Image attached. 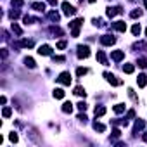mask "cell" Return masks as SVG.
Masks as SVG:
<instances>
[{"instance_id":"1","label":"cell","mask_w":147,"mask_h":147,"mask_svg":"<svg viewBox=\"0 0 147 147\" xmlns=\"http://www.w3.org/2000/svg\"><path fill=\"white\" fill-rule=\"evenodd\" d=\"M83 24V19L80 17V19H74V21H71L69 23V28H71V35L73 36H78L80 35V26Z\"/></svg>"},{"instance_id":"2","label":"cell","mask_w":147,"mask_h":147,"mask_svg":"<svg viewBox=\"0 0 147 147\" xmlns=\"http://www.w3.org/2000/svg\"><path fill=\"white\" fill-rule=\"evenodd\" d=\"M78 57L80 59H87L88 55H90V49L87 47V45H78Z\"/></svg>"},{"instance_id":"3","label":"cell","mask_w":147,"mask_h":147,"mask_svg":"<svg viewBox=\"0 0 147 147\" xmlns=\"http://www.w3.org/2000/svg\"><path fill=\"white\" fill-rule=\"evenodd\" d=\"M62 12H64L66 16H74L76 14V9L69 2H62Z\"/></svg>"},{"instance_id":"4","label":"cell","mask_w":147,"mask_h":147,"mask_svg":"<svg viewBox=\"0 0 147 147\" xmlns=\"http://www.w3.org/2000/svg\"><path fill=\"white\" fill-rule=\"evenodd\" d=\"M57 81H59V83H62V85H69V83H71V74H69L68 71L61 73V74H59V78H57Z\"/></svg>"},{"instance_id":"5","label":"cell","mask_w":147,"mask_h":147,"mask_svg":"<svg viewBox=\"0 0 147 147\" xmlns=\"http://www.w3.org/2000/svg\"><path fill=\"white\" fill-rule=\"evenodd\" d=\"M114 42H116V38L111 36V35H104V36H100V44H102V45H114Z\"/></svg>"},{"instance_id":"6","label":"cell","mask_w":147,"mask_h":147,"mask_svg":"<svg viewBox=\"0 0 147 147\" xmlns=\"http://www.w3.org/2000/svg\"><path fill=\"white\" fill-rule=\"evenodd\" d=\"M104 78H106V80L111 83V85H114V87L121 83V81H119V80H116V76H114V74H111V73H104Z\"/></svg>"},{"instance_id":"7","label":"cell","mask_w":147,"mask_h":147,"mask_svg":"<svg viewBox=\"0 0 147 147\" xmlns=\"http://www.w3.org/2000/svg\"><path fill=\"white\" fill-rule=\"evenodd\" d=\"M144 128H145V121H144V119H137V121H135V127H133V133L137 135V133H138L140 130H144Z\"/></svg>"},{"instance_id":"8","label":"cell","mask_w":147,"mask_h":147,"mask_svg":"<svg viewBox=\"0 0 147 147\" xmlns=\"http://www.w3.org/2000/svg\"><path fill=\"white\" fill-rule=\"evenodd\" d=\"M121 12H123V9H121V7H109V9L106 11L107 17H114L116 14H121Z\"/></svg>"},{"instance_id":"9","label":"cell","mask_w":147,"mask_h":147,"mask_svg":"<svg viewBox=\"0 0 147 147\" xmlns=\"http://www.w3.org/2000/svg\"><path fill=\"white\" fill-rule=\"evenodd\" d=\"M113 26H114V30H118V31H121V33L127 31V24H125V21H116Z\"/></svg>"},{"instance_id":"10","label":"cell","mask_w":147,"mask_h":147,"mask_svg":"<svg viewBox=\"0 0 147 147\" xmlns=\"http://www.w3.org/2000/svg\"><path fill=\"white\" fill-rule=\"evenodd\" d=\"M38 54H40V55H50V54H52V49H50L49 45H42V47L38 49Z\"/></svg>"},{"instance_id":"11","label":"cell","mask_w":147,"mask_h":147,"mask_svg":"<svg viewBox=\"0 0 147 147\" xmlns=\"http://www.w3.org/2000/svg\"><path fill=\"white\" fill-rule=\"evenodd\" d=\"M111 57H113V61H116V62H119L123 57H125V52L123 50H114L113 54H111Z\"/></svg>"},{"instance_id":"12","label":"cell","mask_w":147,"mask_h":147,"mask_svg":"<svg viewBox=\"0 0 147 147\" xmlns=\"http://www.w3.org/2000/svg\"><path fill=\"white\" fill-rule=\"evenodd\" d=\"M97 61L100 62V64H104V66L107 64V59H106V54H104L102 50H99V52H97Z\"/></svg>"},{"instance_id":"13","label":"cell","mask_w":147,"mask_h":147,"mask_svg":"<svg viewBox=\"0 0 147 147\" xmlns=\"http://www.w3.org/2000/svg\"><path fill=\"white\" fill-rule=\"evenodd\" d=\"M137 83H138V87H145L147 85V76L145 74H138V78H137Z\"/></svg>"},{"instance_id":"14","label":"cell","mask_w":147,"mask_h":147,"mask_svg":"<svg viewBox=\"0 0 147 147\" xmlns=\"http://www.w3.org/2000/svg\"><path fill=\"white\" fill-rule=\"evenodd\" d=\"M73 111V104L71 102H64L62 104V113H71Z\"/></svg>"},{"instance_id":"15","label":"cell","mask_w":147,"mask_h":147,"mask_svg":"<svg viewBox=\"0 0 147 147\" xmlns=\"http://www.w3.org/2000/svg\"><path fill=\"white\" fill-rule=\"evenodd\" d=\"M123 71L127 73V74H132V73L135 71V66H133V64H125V66H123Z\"/></svg>"},{"instance_id":"16","label":"cell","mask_w":147,"mask_h":147,"mask_svg":"<svg viewBox=\"0 0 147 147\" xmlns=\"http://www.w3.org/2000/svg\"><path fill=\"white\" fill-rule=\"evenodd\" d=\"M24 64H26L28 68H31V69H33V68H36V64H35V61H33L31 57H24Z\"/></svg>"},{"instance_id":"17","label":"cell","mask_w":147,"mask_h":147,"mask_svg":"<svg viewBox=\"0 0 147 147\" xmlns=\"http://www.w3.org/2000/svg\"><path fill=\"white\" fill-rule=\"evenodd\" d=\"M31 7H33L35 11H45V4H44V2H42V4H40V2H35V4H31Z\"/></svg>"},{"instance_id":"18","label":"cell","mask_w":147,"mask_h":147,"mask_svg":"<svg viewBox=\"0 0 147 147\" xmlns=\"http://www.w3.org/2000/svg\"><path fill=\"white\" fill-rule=\"evenodd\" d=\"M74 94L80 95V97H85V95H87V92H85V88H83V87H76V88H74Z\"/></svg>"},{"instance_id":"19","label":"cell","mask_w":147,"mask_h":147,"mask_svg":"<svg viewBox=\"0 0 147 147\" xmlns=\"http://www.w3.org/2000/svg\"><path fill=\"white\" fill-rule=\"evenodd\" d=\"M54 97L55 99H62V97H64V90H62V88H55L54 90Z\"/></svg>"},{"instance_id":"20","label":"cell","mask_w":147,"mask_h":147,"mask_svg":"<svg viewBox=\"0 0 147 147\" xmlns=\"http://www.w3.org/2000/svg\"><path fill=\"white\" fill-rule=\"evenodd\" d=\"M94 130H95V132H104V130H106V127H104L102 123H97V121H95V123H94Z\"/></svg>"},{"instance_id":"21","label":"cell","mask_w":147,"mask_h":147,"mask_svg":"<svg viewBox=\"0 0 147 147\" xmlns=\"http://www.w3.org/2000/svg\"><path fill=\"white\" fill-rule=\"evenodd\" d=\"M125 111V104H116V106H114V113L116 114H121Z\"/></svg>"},{"instance_id":"22","label":"cell","mask_w":147,"mask_h":147,"mask_svg":"<svg viewBox=\"0 0 147 147\" xmlns=\"http://www.w3.org/2000/svg\"><path fill=\"white\" fill-rule=\"evenodd\" d=\"M106 114V107H95V116H104Z\"/></svg>"},{"instance_id":"23","label":"cell","mask_w":147,"mask_h":147,"mask_svg":"<svg viewBox=\"0 0 147 147\" xmlns=\"http://www.w3.org/2000/svg\"><path fill=\"white\" fill-rule=\"evenodd\" d=\"M12 31H14L16 35H23V30H21V28L16 24V23H12Z\"/></svg>"},{"instance_id":"24","label":"cell","mask_w":147,"mask_h":147,"mask_svg":"<svg viewBox=\"0 0 147 147\" xmlns=\"http://www.w3.org/2000/svg\"><path fill=\"white\" fill-rule=\"evenodd\" d=\"M132 33H133L135 36H138V35H140V24H133V28H132Z\"/></svg>"},{"instance_id":"25","label":"cell","mask_w":147,"mask_h":147,"mask_svg":"<svg viewBox=\"0 0 147 147\" xmlns=\"http://www.w3.org/2000/svg\"><path fill=\"white\" fill-rule=\"evenodd\" d=\"M19 45H21V47H33V42H31V40H23Z\"/></svg>"},{"instance_id":"26","label":"cell","mask_w":147,"mask_h":147,"mask_svg":"<svg viewBox=\"0 0 147 147\" xmlns=\"http://www.w3.org/2000/svg\"><path fill=\"white\" fill-rule=\"evenodd\" d=\"M2 114H4V118H9V116L12 114V109H11V107H4V111H2Z\"/></svg>"},{"instance_id":"27","label":"cell","mask_w":147,"mask_h":147,"mask_svg":"<svg viewBox=\"0 0 147 147\" xmlns=\"http://www.w3.org/2000/svg\"><path fill=\"white\" fill-rule=\"evenodd\" d=\"M87 71H88L87 68H78V69H76V74H78V76H83V74H87Z\"/></svg>"},{"instance_id":"28","label":"cell","mask_w":147,"mask_h":147,"mask_svg":"<svg viewBox=\"0 0 147 147\" xmlns=\"http://www.w3.org/2000/svg\"><path fill=\"white\" fill-rule=\"evenodd\" d=\"M49 17H50L52 21H59V14H57V12H54V11H52V12H49Z\"/></svg>"},{"instance_id":"29","label":"cell","mask_w":147,"mask_h":147,"mask_svg":"<svg viewBox=\"0 0 147 147\" xmlns=\"http://www.w3.org/2000/svg\"><path fill=\"white\" fill-rule=\"evenodd\" d=\"M9 138H11V142H17V140H19L17 133H14V132H12V133H9Z\"/></svg>"},{"instance_id":"30","label":"cell","mask_w":147,"mask_h":147,"mask_svg":"<svg viewBox=\"0 0 147 147\" xmlns=\"http://www.w3.org/2000/svg\"><path fill=\"white\" fill-rule=\"evenodd\" d=\"M76 106H78V109H80V111H85V109H87V104L83 102V100H81V102H78Z\"/></svg>"},{"instance_id":"31","label":"cell","mask_w":147,"mask_h":147,"mask_svg":"<svg viewBox=\"0 0 147 147\" xmlns=\"http://www.w3.org/2000/svg\"><path fill=\"white\" fill-rule=\"evenodd\" d=\"M137 64H138L140 68H147V61H145V59H138V62H137Z\"/></svg>"},{"instance_id":"32","label":"cell","mask_w":147,"mask_h":147,"mask_svg":"<svg viewBox=\"0 0 147 147\" xmlns=\"http://www.w3.org/2000/svg\"><path fill=\"white\" fill-rule=\"evenodd\" d=\"M130 16H132V17H140V16H142V11H140V9H138V11H132Z\"/></svg>"},{"instance_id":"33","label":"cell","mask_w":147,"mask_h":147,"mask_svg":"<svg viewBox=\"0 0 147 147\" xmlns=\"http://www.w3.org/2000/svg\"><path fill=\"white\" fill-rule=\"evenodd\" d=\"M23 5V0H12V7H21Z\"/></svg>"},{"instance_id":"34","label":"cell","mask_w":147,"mask_h":147,"mask_svg":"<svg viewBox=\"0 0 147 147\" xmlns=\"http://www.w3.org/2000/svg\"><path fill=\"white\" fill-rule=\"evenodd\" d=\"M33 21H35L33 17H30V16H24V24H31Z\"/></svg>"},{"instance_id":"35","label":"cell","mask_w":147,"mask_h":147,"mask_svg":"<svg viewBox=\"0 0 147 147\" xmlns=\"http://www.w3.org/2000/svg\"><path fill=\"white\" fill-rule=\"evenodd\" d=\"M57 49H66V42H64V40L57 42Z\"/></svg>"},{"instance_id":"36","label":"cell","mask_w":147,"mask_h":147,"mask_svg":"<svg viewBox=\"0 0 147 147\" xmlns=\"http://www.w3.org/2000/svg\"><path fill=\"white\" fill-rule=\"evenodd\" d=\"M133 116H135V111H133V109H130V111H128V114H127V118H128V119H132Z\"/></svg>"},{"instance_id":"37","label":"cell","mask_w":147,"mask_h":147,"mask_svg":"<svg viewBox=\"0 0 147 147\" xmlns=\"http://www.w3.org/2000/svg\"><path fill=\"white\" fill-rule=\"evenodd\" d=\"M119 135H121V132H119V130H118V128H116V130H114V132H113V137H114V138H118V137H119Z\"/></svg>"},{"instance_id":"38","label":"cell","mask_w":147,"mask_h":147,"mask_svg":"<svg viewBox=\"0 0 147 147\" xmlns=\"http://www.w3.org/2000/svg\"><path fill=\"white\" fill-rule=\"evenodd\" d=\"M78 119H80V121H83V123H87V116H85V114H80V116H78Z\"/></svg>"},{"instance_id":"39","label":"cell","mask_w":147,"mask_h":147,"mask_svg":"<svg viewBox=\"0 0 147 147\" xmlns=\"http://www.w3.org/2000/svg\"><path fill=\"white\" fill-rule=\"evenodd\" d=\"M54 61H57V62H62V61H64V57H62V55H54Z\"/></svg>"},{"instance_id":"40","label":"cell","mask_w":147,"mask_h":147,"mask_svg":"<svg viewBox=\"0 0 147 147\" xmlns=\"http://www.w3.org/2000/svg\"><path fill=\"white\" fill-rule=\"evenodd\" d=\"M17 16H19V12H17V11H12V12H11V17H12V19H16Z\"/></svg>"},{"instance_id":"41","label":"cell","mask_w":147,"mask_h":147,"mask_svg":"<svg viewBox=\"0 0 147 147\" xmlns=\"http://www.w3.org/2000/svg\"><path fill=\"white\" fill-rule=\"evenodd\" d=\"M142 140H144V142H147V132H145L144 135H142Z\"/></svg>"},{"instance_id":"42","label":"cell","mask_w":147,"mask_h":147,"mask_svg":"<svg viewBox=\"0 0 147 147\" xmlns=\"http://www.w3.org/2000/svg\"><path fill=\"white\" fill-rule=\"evenodd\" d=\"M49 4H50V5H55V4H57V0H49Z\"/></svg>"},{"instance_id":"43","label":"cell","mask_w":147,"mask_h":147,"mask_svg":"<svg viewBox=\"0 0 147 147\" xmlns=\"http://www.w3.org/2000/svg\"><path fill=\"white\" fill-rule=\"evenodd\" d=\"M144 5H145V9H147V0H144Z\"/></svg>"},{"instance_id":"44","label":"cell","mask_w":147,"mask_h":147,"mask_svg":"<svg viewBox=\"0 0 147 147\" xmlns=\"http://www.w3.org/2000/svg\"><path fill=\"white\" fill-rule=\"evenodd\" d=\"M88 2H90V4H94V2H95V0H88Z\"/></svg>"},{"instance_id":"45","label":"cell","mask_w":147,"mask_h":147,"mask_svg":"<svg viewBox=\"0 0 147 147\" xmlns=\"http://www.w3.org/2000/svg\"><path fill=\"white\" fill-rule=\"evenodd\" d=\"M145 35H147V30H145Z\"/></svg>"}]
</instances>
